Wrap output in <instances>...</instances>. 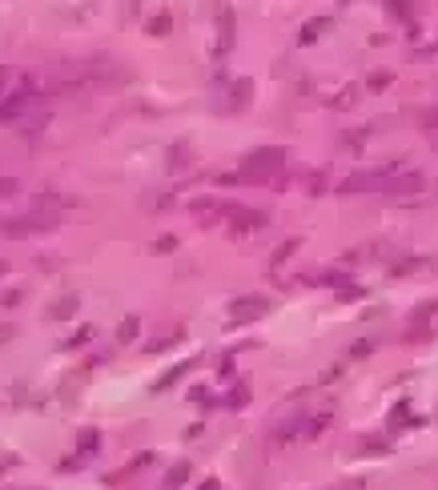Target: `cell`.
Listing matches in <instances>:
<instances>
[{
	"mask_svg": "<svg viewBox=\"0 0 438 490\" xmlns=\"http://www.w3.org/2000/svg\"><path fill=\"white\" fill-rule=\"evenodd\" d=\"M282 165H286V149H277V145L253 149L250 157H246V165H241V177H246V181H265V177L277 173Z\"/></svg>",
	"mask_w": 438,
	"mask_h": 490,
	"instance_id": "1",
	"label": "cell"
},
{
	"mask_svg": "<svg viewBox=\"0 0 438 490\" xmlns=\"http://www.w3.org/2000/svg\"><path fill=\"white\" fill-rule=\"evenodd\" d=\"M265 314H270V302L258 298V293H246V298H234V302H229V317H234L238 326L258 322V317H265Z\"/></svg>",
	"mask_w": 438,
	"mask_h": 490,
	"instance_id": "2",
	"label": "cell"
},
{
	"mask_svg": "<svg viewBox=\"0 0 438 490\" xmlns=\"http://www.w3.org/2000/svg\"><path fill=\"white\" fill-rule=\"evenodd\" d=\"M52 226H57V217L37 214V217H16V221H0V233H8V238H28V233H49Z\"/></svg>",
	"mask_w": 438,
	"mask_h": 490,
	"instance_id": "3",
	"label": "cell"
},
{
	"mask_svg": "<svg viewBox=\"0 0 438 490\" xmlns=\"http://www.w3.org/2000/svg\"><path fill=\"white\" fill-rule=\"evenodd\" d=\"M33 101H37V97H33L28 88H16L13 97H4V101H0V125H8V121H21V117L33 109Z\"/></svg>",
	"mask_w": 438,
	"mask_h": 490,
	"instance_id": "4",
	"label": "cell"
},
{
	"mask_svg": "<svg viewBox=\"0 0 438 490\" xmlns=\"http://www.w3.org/2000/svg\"><path fill=\"white\" fill-rule=\"evenodd\" d=\"M189 474H193V466H189V462H173L169 470H165V482H161V486L165 490H181L189 482Z\"/></svg>",
	"mask_w": 438,
	"mask_h": 490,
	"instance_id": "5",
	"label": "cell"
},
{
	"mask_svg": "<svg viewBox=\"0 0 438 490\" xmlns=\"http://www.w3.org/2000/svg\"><path fill=\"white\" fill-rule=\"evenodd\" d=\"M97 450H100V434L97 430H81V434H76V454L88 458V454H97Z\"/></svg>",
	"mask_w": 438,
	"mask_h": 490,
	"instance_id": "6",
	"label": "cell"
},
{
	"mask_svg": "<svg viewBox=\"0 0 438 490\" xmlns=\"http://www.w3.org/2000/svg\"><path fill=\"white\" fill-rule=\"evenodd\" d=\"M73 314H76V298H61V302L49 305V317H52V322H69Z\"/></svg>",
	"mask_w": 438,
	"mask_h": 490,
	"instance_id": "7",
	"label": "cell"
},
{
	"mask_svg": "<svg viewBox=\"0 0 438 490\" xmlns=\"http://www.w3.org/2000/svg\"><path fill=\"white\" fill-rule=\"evenodd\" d=\"M189 366H193V362H177L173 370H169V374H165V378H161V382H157L153 390H169V386L177 382V378H185V374H189Z\"/></svg>",
	"mask_w": 438,
	"mask_h": 490,
	"instance_id": "8",
	"label": "cell"
},
{
	"mask_svg": "<svg viewBox=\"0 0 438 490\" xmlns=\"http://www.w3.org/2000/svg\"><path fill=\"white\" fill-rule=\"evenodd\" d=\"M325 28H330V21H310V25L301 28V40H306V45H310V40H318V37H322Z\"/></svg>",
	"mask_w": 438,
	"mask_h": 490,
	"instance_id": "9",
	"label": "cell"
},
{
	"mask_svg": "<svg viewBox=\"0 0 438 490\" xmlns=\"http://www.w3.org/2000/svg\"><path fill=\"white\" fill-rule=\"evenodd\" d=\"M13 193H21V181L16 177H0V202H8Z\"/></svg>",
	"mask_w": 438,
	"mask_h": 490,
	"instance_id": "10",
	"label": "cell"
},
{
	"mask_svg": "<svg viewBox=\"0 0 438 490\" xmlns=\"http://www.w3.org/2000/svg\"><path fill=\"white\" fill-rule=\"evenodd\" d=\"M298 245H301V241H298V238H289V241H286V245H277V253H274V262H286L289 253H298Z\"/></svg>",
	"mask_w": 438,
	"mask_h": 490,
	"instance_id": "11",
	"label": "cell"
},
{
	"mask_svg": "<svg viewBox=\"0 0 438 490\" xmlns=\"http://www.w3.org/2000/svg\"><path fill=\"white\" fill-rule=\"evenodd\" d=\"M246 402H250V390H229L226 406H234V410H238V406H246Z\"/></svg>",
	"mask_w": 438,
	"mask_h": 490,
	"instance_id": "12",
	"label": "cell"
},
{
	"mask_svg": "<svg viewBox=\"0 0 438 490\" xmlns=\"http://www.w3.org/2000/svg\"><path fill=\"white\" fill-rule=\"evenodd\" d=\"M362 446H366L362 454H386V450H390V446H386V438H366Z\"/></svg>",
	"mask_w": 438,
	"mask_h": 490,
	"instance_id": "13",
	"label": "cell"
},
{
	"mask_svg": "<svg viewBox=\"0 0 438 490\" xmlns=\"http://www.w3.org/2000/svg\"><path fill=\"white\" fill-rule=\"evenodd\" d=\"M366 482L362 478H342V482H334V486H325V490H362Z\"/></svg>",
	"mask_w": 438,
	"mask_h": 490,
	"instance_id": "14",
	"label": "cell"
},
{
	"mask_svg": "<svg viewBox=\"0 0 438 490\" xmlns=\"http://www.w3.org/2000/svg\"><path fill=\"white\" fill-rule=\"evenodd\" d=\"M370 350H374V342H354V346H350V358H366V354H370Z\"/></svg>",
	"mask_w": 438,
	"mask_h": 490,
	"instance_id": "15",
	"label": "cell"
},
{
	"mask_svg": "<svg viewBox=\"0 0 438 490\" xmlns=\"http://www.w3.org/2000/svg\"><path fill=\"white\" fill-rule=\"evenodd\" d=\"M137 338V317H129L125 326H121V342H133Z\"/></svg>",
	"mask_w": 438,
	"mask_h": 490,
	"instance_id": "16",
	"label": "cell"
},
{
	"mask_svg": "<svg viewBox=\"0 0 438 490\" xmlns=\"http://www.w3.org/2000/svg\"><path fill=\"white\" fill-rule=\"evenodd\" d=\"M88 334H93V329H88V326H81V329H76V334H73V338L64 342V346L73 350V346H81V342H88Z\"/></svg>",
	"mask_w": 438,
	"mask_h": 490,
	"instance_id": "17",
	"label": "cell"
},
{
	"mask_svg": "<svg viewBox=\"0 0 438 490\" xmlns=\"http://www.w3.org/2000/svg\"><path fill=\"white\" fill-rule=\"evenodd\" d=\"M338 298H342V302H354V298H362V289H358V286H342Z\"/></svg>",
	"mask_w": 438,
	"mask_h": 490,
	"instance_id": "18",
	"label": "cell"
},
{
	"mask_svg": "<svg viewBox=\"0 0 438 490\" xmlns=\"http://www.w3.org/2000/svg\"><path fill=\"white\" fill-rule=\"evenodd\" d=\"M13 338H16L13 326H0V346H4V342H13Z\"/></svg>",
	"mask_w": 438,
	"mask_h": 490,
	"instance_id": "19",
	"label": "cell"
},
{
	"mask_svg": "<svg viewBox=\"0 0 438 490\" xmlns=\"http://www.w3.org/2000/svg\"><path fill=\"white\" fill-rule=\"evenodd\" d=\"M197 490H221V482H217V478H205V482H201Z\"/></svg>",
	"mask_w": 438,
	"mask_h": 490,
	"instance_id": "20",
	"label": "cell"
},
{
	"mask_svg": "<svg viewBox=\"0 0 438 490\" xmlns=\"http://www.w3.org/2000/svg\"><path fill=\"white\" fill-rule=\"evenodd\" d=\"M4 269H8V265H4V262H0V274H4Z\"/></svg>",
	"mask_w": 438,
	"mask_h": 490,
	"instance_id": "21",
	"label": "cell"
},
{
	"mask_svg": "<svg viewBox=\"0 0 438 490\" xmlns=\"http://www.w3.org/2000/svg\"><path fill=\"white\" fill-rule=\"evenodd\" d=\"M0 85H4V73H0Z\"/></svg>",
	"mask_w": 438,
	"mask_h": 490,
	"instance_id": "22",
	"label": "cell"
}]
</instances>
